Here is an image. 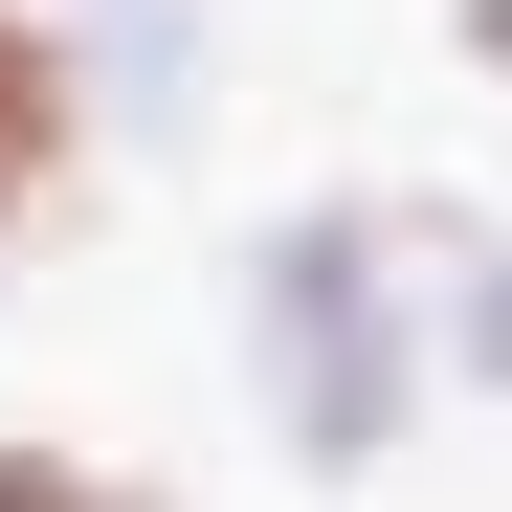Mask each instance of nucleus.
Returning a JSON list of instances; mask_svg holds the SVG:
<instances>
[{"mask_svg": "<svg viewBox=\"0 0 512 512\" xmlns=\"http://www.w3.org/2000/svg\"><path fill=\"white\" fill-rule=\"evenodd\" d=\"M223 357H245V423L290 490H379L423 446V379H446V201H401V179L268 201L223 268Z\"/></svg>", "mask_w": 512, "mask_h": 512, "instance_id": "f257e3e1", "label": "nucleus"}, {"mask_svg": "<svg viewBox=\"0 0 512 512\" xmlns=\"http://www.w3.org/2000/svg\"><path fill=\"white\" fill-rule=\"evenodd\" d=\"M90 179H112V45L67 0H0V268L90 223Z\"/></svg>", "mask_w": 512, "mask_h": 512, "instance_id": "f03ea898", "label": "nucleus"}, {"mask_svg": "<svg viewBox=\"0 0 512 512\" xmlns=\"http://www.w3.org/2000/svg\"><path fill=\"white\" fill-rule=\"evenodd\" d=\"M446 401H512V223L446 201Z\"/></svg>", "mask_w": 512, "mask_h": 512, "instance_id": "7ed1b4c3", "label": "nucleus"}, {"mask_svg": "<svg viewBox=\"0 0 512 512\" xmlns=\"http://www.w3.org/2000/svg\"><path fill=\"white\" fill-rule=\"evenodd\" d=\"M0 512H179L134 446H67V423H0Z\"/></svg>", "mask_w": 512, "mask_h": 512, "instance_id": "20e7f679", "label": "nucleus"}, {"mask_svg": "<svg viewBox=\"0 0 512 512\" xmlns=\"http://www.w3.org/2000/svg\"><path fill=\"white\" fill-rule=\"evenodd\" d=\"M446 67H468V90L512 112V0H446Z\"/></svg>", "mask_w": 512, "mask_h": 512, "instance_id": "39448f33", "label": "nucleus"}, {"mask_svg": "<svg viewBox=\"0 0 512 512\" xmlns=\"http://www.w3.org/2000/svg\"><path fill=\"white\" fill-rule=\"evenodd\" d=\"M67 23H179V0H67Z\"/></svg>", "mask_w": 512, "mask_h": 512, "instance_id": "423d86ee", "label": "nucleus"}]
</instances>
